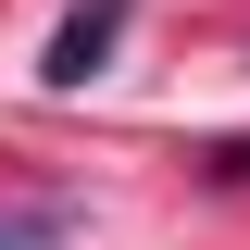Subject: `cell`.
Wrapping results in <instances>:
<instances>
[{
	"label": "cell",
	"instance_id": "obj_2",
	"mask_svg": "<svg viewBox=\"0 0 250 250\" xmlns=\"http://www.w3.org/2000/svg\"><path fill=\"white\" fill-rule=\"evenodd\" d=\"M88 238V188H0V250H62Z\"/></svg>",
	"mask_w": 250,
	"mask_h": 250
},
{
	"label": "cell",
	"instance_id": "obj_1",
	"mask_svg": "<svg viewBox=\"0 0 250 250\" xmlns=\"http://www.w3.org/2000/svg\"><path fill=\"white\" fill-rule=\"evenodd\" d=\"M125 13H138V0H75V13L50 25V50H38V75H50V88H88L100 62H113V38H125Z\"/></svg>",
	"mask_w": 250,
	"mask_h": 250
}]
</instances>
